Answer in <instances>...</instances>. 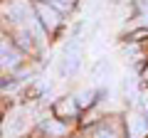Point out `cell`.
Instances as JSON below:
<instances>
[{
  "mask_svg": "<svg viewBox=\"0 0 148 138\" xmlns=\"http://www.w3.org/2000/svg\"><path fill=\"white\" fill-rule=\"evenodd\" d=\"M5 12H8V17H10L15 25H25V22L32 17V15H30V8H27L22 0H15V3H10Z\"/></svg>",
  "mask_w": 148,
  "mask_h": 138,
  "instance_id": "7a4b0ae2",
  "label": "cell"
},
{
  "mask_svg": "<svg viewBox=\"0 0 148 138\" xmlns=\"http://www.w3.org/2000/svg\"><path fill=\"white\" fill-rule=\"evenodd\" d=\"M27 113L25 109H15V111L8 116V123H5V133H10V136H15V133H22L27 126Z\"/></svg>",
  "mask_w": 148,
  "mask_h": 138,
  "instance_id": "3957f363",
  "label": "cell"
},
{
  "mask_svg": "<svg viewBox=\"0 0 148 138\" xmlns=\"http://www.w3.org/2000/svg\"><path fill=\"white\" fill-rule=\"evenodd\" d=\"M94 138H116V136H114L111 131H106V128H104V131H99V133H96Z\"/></svg>",
  "mask_w": 148,
  "mask_h": 138,
  "instance_id": "30bf717a",
  "label": "cell"
},
{
  "mask_svg": "<svg viewBox=\"0 0 148 138\" xmlns=\"http://www.w3.org/2000/svg\"><path fill=\"white\" fill-rule=\"evenodd\" d=\"M94 91H82V94H79V104H82V106H89V104H94Z\"/></svg>",
  "mask_w": 148,
  "mask_h": 138,
  "instance_id": "9c48e42d",
  "label": "cell"
},
{
  "mask_svg": "<svg viewBox=\"0 0 148 138\" xmlns=\"http://www.w3.org/2000/svg\"><path fill=\"white\" fill-rule=\"evenodd\" d=\"M42 133L47 138H57V136H64V133H67V126H64V123H59V121H47L42 126Z\"/></svg>",
  "mask_w": 148,
  "mask_h": 138,
  "instance_id": "52a82bcc",
  "label": "cell"
},
{
  "mask_svg": "<svg viewBox=\"0 0 148 138\" xmlns=\"http://www.w3.org/2000/svg\"><path fill=\"white\" fill-rule=\"evenodd\" d=\"M74 111H77V104H74L72 99L59 101V106H57V113H59V116H72Z\"/></svg>",
  "mask_w": 148,
  "mask_h": 138,
  "instance_id": "ba28073f",
  "label": "cell"
},
{
  "mask_svg": "<svg viewBox=\"0 0 148 138\" xmlns=\"http://www.w3.org/2000/svg\"><path fill=\"white\" fill-rule=\"evenodd\" d=\"M17 62H20V54H17L10 44L0 42V64H3V67H15Z\"/></svg>",
  "mask_w": 148,
  "mask_h": 138,
  "instance_id": "8992f818",
  "label": "cell"
},
{
  "mask_svg": "<svg viewBox=\"0 0 148 138\" xmlns=\"http://www.w3.org/2000/svg\"><path fill=\"white\" fill-rule=\"evenodd\" d=\"M126 123H128V138H143L148 133V118L141 113H131Z\"/></svg>",
  "mask_w": 148,
  "mask_h": 138,
  "instance_id": "277c9868",
  "label": "cell"
},
{
  "mask_svg": "<svg viewBox=\"0 0 148 138\" xmlns=\"http://www.w3.org/2000/svg\"><path fill=\"white\" fill-rule=\"evenodd\" d=\"M37 15L42 17V25L47 30H57L59 27V12L54 8H47V5H37Z\"/></svg>",
  "mask_w": 148,
  "mask_h": 138,
  "instance_id": "5b68a950",
  "label": "cell"
},
{
  "mask_svg": "<svg viewBox=\"0 0 148 138\" xmlns=\"http://www.w3.org/2000/svg\"><path fill=\"white\" fill-rule=\"evenodd\" d=\"M79 62H82V52H79V40H74L62 54V64H59V74L67 77V74H74L79 69Z\"/></svg>",
  "mask_w": 148,
  "mask_h": 138,
  "instance_id": "6da1fadb",
  "label": "cell"
}]
</instances>
